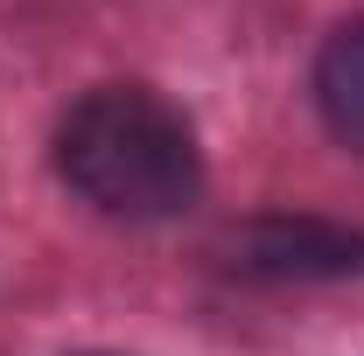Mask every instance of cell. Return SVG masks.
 Returning <instances> with one entry per match:
<instances>
[{"label": "cell", "instance_id": "cell-1", "mask_svg": "<svg viewBox=\"0 0 364 356\" xmlns=\"http://www.w3.org/2000/svg\"><path fill=\"white\" fill-rule=\"evenodd\" d=\"M56 175L63 189L119 223H161L196 203L203 161L196 133L161 91L98 84L56 126Z\"/></svg>", "mask_w": 364, "mask_h": 356}, {"label": "cell", "instance_id": "cell-2", "mask_svg": "<svg viewBox=\"0 0 364 356\" xmlns=\"http://www.w3.org/2000/svg\"><path fill=\"white\" fill-rule=\"evenodd\" d=\"M231 266L252 279H350L364 272V238L316 217H259L231 238Z\"/></svg>", "mask_w": 364, "mask_h": 356}, {"label": "cell", "instance_id": "cell-3", "mask_svg": "<svg viewBox=\"0 0 364 356\" xmlns=\"http://www.w3.org/2000/svg\"><path fill=\"white\" fill-rule=\"evenodd\" d=\"M316 105L322 126L343 140L350 154H364V14L343 21L316 56Z\"/></svg>", "mask_w": 364, "mask_h": 356}, {"label": "cell", "instance_id": "cell-4", "mask_svg": "<svg viewBox=\"0 0 364 356\" xmlns=\"http://www.w3.org/2000/svg\"><path fill=\"white\" fill-rule=\"evenodd\" d=\"M85 356H98V350H85Z\"/></svg>", "mask_w": 364, "mask_h": 356}]
</instances>
